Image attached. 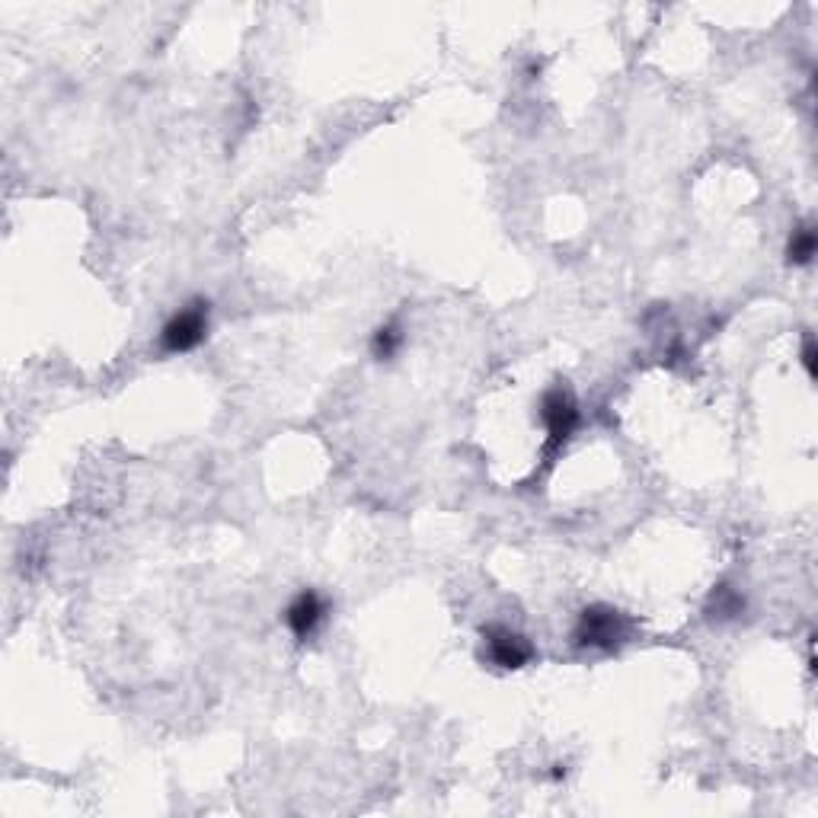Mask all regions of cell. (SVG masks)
<instances>
[{
    "instance_id": "1",
    "label": "cell",
    "mask_w": 818,
    "mask_h": 818,
    "mask_svg": "<svg viewBox=\"0 0 818 818\" xmlns=\"http://www.w3.org/2000/svg\"><path fill=\"white\" fill-rule=\"evenodd\" d=\"M630 621H626L624 611L611 607V604H592L578 614L576 624V646L582 650H602L611 652L617 646H624L630 640Z\"/></svg>"
},
{
    "instance_id": "2",
    "label": "cell",
    "mask_w": 818,
    "mask_h": 818,
    "mask_svg": "<svg viewBox=\"0 0 818 818\" xmlns=\"http://www.w3.org/2000/svg\"><path fill=\"white\" fill-rule=\"evenodd\" d=\"M208 301L195 298L186 308L169 317L160 330V349L167 356H183V352H193L198 349L205 337H208Z\"/></svg>"
},
{
    "instance_id": "3",
    "label": "cell",
    "mask_w": 818,
    "mask_h": 818,
    "mask_svg": "<svg viewBox=\"0 0 818 818\" xmlns=\"http://www.w3.org/2000/svg\"><path fill=\"white\" fill-rule=\"evenodd\" d=\"M537 416L547 429V451H559L573 435H576L578 422H582V412H578L576 393L569 387H551L544 397H541V407Z\"/></svg>"
},
{
    "instance_id": "4",
    "label": "cell",
    "mask_w": 818,
    "mask_h": 818,
    "mask_svg": "<svg viewBox=\"0 0 818 818\" xmlns=\"http://www.w3.org/2000/svg\"><path fill=\"white\" fill-rule=\"evenodd\" d=\"M483 655H486L496 669L518 672V669H525L530 659H534V646L528 643V636H522L518 630L493 624L483 630Z\"/></svg>"
},
{
    "instance_id": "5",
    "label": "cell",
    "mask_w": 818,
    "mask_h": 818,
    "mask_svg": "<svg viewBox=\"0 0 818 818\" xmlns=\"http://www.w3.org/2000/svg\"><path fill=\"white\" fill-rule=\"evenodd\" d=\"M323 621H327V602L313 588L298 592L289 602V607H285V624H289V630L298 640H311Z\"/></svg>"
},
{
    "instance_id": "6",
    "label": "cell",
    "mask_w": 818,
    "mask_h": 818,
    "mask_svg": "<svg viewBox=\"0 0 818 818\" xmlns=\"http://www.w3.org/2000/svg\"><path fill=\"white\" fill-rule=\"evenodd\" d=\"M818 250V234L812 224H799L793 234H790V243H787V260L793 265H809L816 260Z\"/></svg>"
},
{
    "instance_id": "7",
    "label": "cell",
    "mask_w": 818,
    "mask_h": 818,
    "mask_svg": "<svg viewBox=\"0 0 818 818\" xmlns=\"http://www.w3.org/2000/svg\"><path fill=\"white\" fill-rule=\"evenodd\" d=\"M403 342H407L403 327H400L397 320H393V323H384V327H378L374 337H371V356L378 361L397 359V352L403 349Z\"/></svg>"
},
{
    "instance_id": "8",
    "label": "cell",
    "mask_w": 818,
    "mask_h": 818,
    "mask_svg": "<svg viewBox=\"0 0 818 818\" xmlns=\"http://www.w3.org/2000/svg\"><path fill=\"white\" fill-rule=\"evenodd\" d=\"M742 607H746V598L736 588L722 585L713 592V604H710V611H717L713 617H736V614H742Z\"/></svg>"
},
{
    "instance_id": "9",
    "label": "cell",
    "mask_w": 818,
    "mask_h": 818,
    "mask_svg": "<svg viewBox=\"0 0 818 818\" xmlns=\"http://www.w3.org/2000/svg\"><path fill=\"white\" fill-rule=\"evenodd\" d=\"M818 352H816V342H812V337H806V345H802V364H806V374L816 381V374H818Z\"/></svg>"
}]
</instances>
